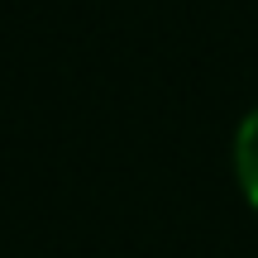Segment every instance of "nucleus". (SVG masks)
Instances as JSON below:
<instances>
[{
	"instance_id": "f257e3e1",
	"label": "nucleus",
	"mask_w": 258,
	"mask_h": 258,
	"mask_svg": "<svg viewBox=\"0 0 258 258\" xmlns=\"http://www.w3.org/2000/svg\"><path fill=\"white\" fill-rule=\"evenodd\" d=\"M234 163H239L244 191H249L253 206H258V105L244 115V124H239V139H234Z\"/></svg>"
}]
</instances>
